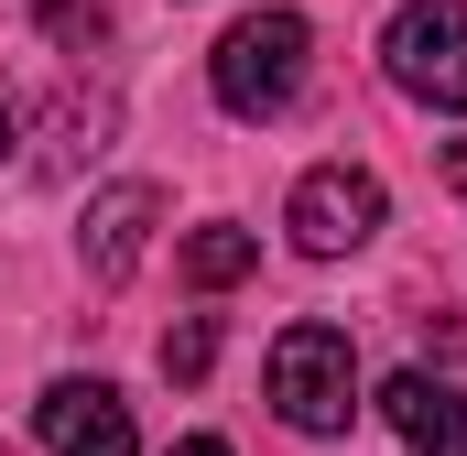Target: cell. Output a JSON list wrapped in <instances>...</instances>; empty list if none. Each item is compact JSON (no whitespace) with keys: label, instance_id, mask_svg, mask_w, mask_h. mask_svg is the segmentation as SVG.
<instances>
[{"label":"cell","instance_id":"cell-1","mask_svg":"<svg viewBox=\"0 0 467 456\" xmlns=\"http://www.w3.org/2000/svg\"><path fill=\"white\" fill-rule=\"evenodd\" d=\"M305 66H316L305 11H239L229 33H218V55H207V88H218L229 119H283L305 98Z\"/></svg>","mask_w":467,"mask_h":456},{"label":"cell","instance_id":"cell-2","mask_svg":"<svg viewBox=\"0 0 467 456\" xmlns=\"http://www.w3.org/2000/svg\"><path fill=\"white\" fill-rule=\"evenodd\" d=\"M272 413L294 435H348L358 424V347L337 326H283L272 337Z\"/></svg>","mask_w":467,"mask_h":456},{"label":"cell","instance_id":"cell-3","mask_svg":"<svg viewBox=\"0 0 467 456\" xmlns=\"http://www.w3.org/2000/svg\"><path fill=\"white\" fill-rule=\"evenodd\" d=\"M380 66H391L402 98L457 119L467 109V0H402L391 33H380Z\"/></svg>","mask_w":467,"mask_h":456},{"label":"cell","instance_id":"cell-4","mask_svg":"<svg viewBox=\"0 0 467 456\" xmlns=\"http://www.w3.org/2000/svg\"><path fill=\"white\" fill-rule=\"evenodd\" d=\"M380 218H391V196H380V174H369V163H316V174L294 185V207H283V228H294V250H305V261H348Z\"/></svg>","mask_w":467,"mask_h":456},{"label":"cell","instance_id":"cell-5","mask_svg":"<svg viewBox=\"0 0 467 456\" xmlns=\"http://www.w3.org/2000/svg\"><path fill=\"white\" fill-rule=\"evenodd\" d=\"M33 435H44L55 456H141L130 402H119L109 380H55V391L33 402Z\"/></svg>","mask_w":467,"mask_h":456},{"label":"cell","instance_id":"cell-6","mask_svg":"<svg viewBox=\"0 0 467 456\" xmlns=\"http://www.w3.org/2000/svg\"><path fill=\"white\" fill-rule=\"evenodd\" d=\"M152 218H163L152 185H99V196H88V228H77V239H88V272H99V283H130L141 250H152Z\"/></svg>","mask_w":467,"mask_h":456},{"label":"cell","instance_id":"cell-7","mask_svg":"<svg viewBox=\"0 0 467 456\" xmlns=\"http://www.w3.org/2000/svg\"><path fill=\"white\" fill-rule=\"evenodd\" d=\"M380 413H391V435L413 456H467V391L435 380V369H402V380L380 391Z\"/></svg>","mask_w":467,"mask_h":456},{"label":"cell","instance_id":"cell-8","mask_svg":"<svg viewBox=\"0 0 467 456\" xmlns=\"http://www.w3.org/2000/svg\"><path fill=\"white\" fill-rule=\"evenodd\" d=\"M250 261H261V239H250V228H196V239H185V283H196V294H229V283H250Z\"/></svg>","mask_w":467,"mask_h":456},{"label":"cell","instance_id":"cell-9","mask_svg":"<svg viewBox=\"0 0 467 456\" xmlns=\"http://www.w3.org/2000/svg\"><path fill=\"white\" fill-rule=\"evenodd\" d=\"M22 11H33V22L66 44V55H88V44L109 33V0H22Z\"/></svg>","mask_w":467,"mask_h":456},{"label":"cell","instance_id":"cell-10","mask_svg":"<svg viewBox=\"0 0 467 456\" xmlns=\"http://www.w3.org/2000/svg\"><path fill=\"white\" fill-rule=\"evenodd\" d=\"M207 358H218V326H207V316H185V326L163 337V380H207Z\"/></svg>","mask_w":467,"mask_h":456},{"label":"cell","instance_id":"cell-11","mask_svg":"<svg viewBox=\"0 0 467 456\" xmlns=\"http://www.w3.org/2000/svg\"><path fill=\"white\" fill-rule=\"evenodd\" d=\"M424 347H435V369H467V326H457V316H446V326L424 316Z\"/></svg>","mask_w":467,"mask_h":456},{"label":"cell","instance_id":"cell-12","mask_svg":"<svg viewBox=\"0 0 467 456\" xmlns=\"http://www.w3.org/2000/svg\"><path fill=\"white\" fill-rule=\"evenodd\" d=\"M11 141H22V109H11V88H0V152H11Z\"/></svg>","mask_w":467,"mask_h":456},{"label":"cell","instance_id":"cell-13","mask_svg":"<svg viewBox=\"0 0 467 456\" xmlns=\"http://www.w3.org/2000/svg\"><path fill=\"white\" fill-rule=\"evenodd\" d=\"M446 185H457V196H467V141H446Z\"/></svg>","mask_w":467,"mask_h":456},{"label":"cell","instance_id":"cell-14","mask_svg":"<svg viewBox=\"0 0 467 456\" xmlns=\"http://www.w3.org/2000/svg\"><path fill=\"white\" fill-rule=\"evenodd\" d=\"M174 456H229V446H218V435H185V446H174Z\"/></svg>","mask_w":467,"mask_h":456}]
</instances>
